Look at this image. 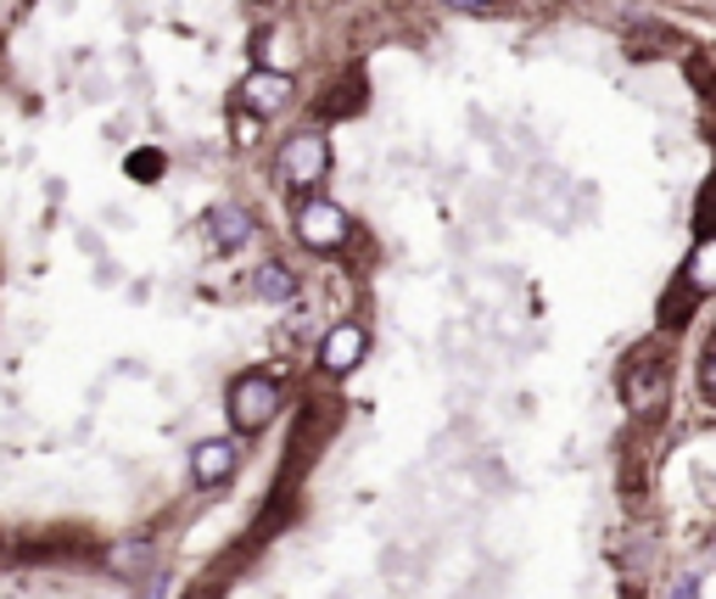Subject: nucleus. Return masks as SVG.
<instances>
[{
    "mask_svg": "<svg viewBox=\"0 0 716 599\" xmlns=\"http://www.w3.org/2000/svg\"><path fill=\"white\" fill-rule=\"evenodd\" d=\"M241 96H246V107L252 113H286V102H292V73H268V67H257L246 84H241Z\"/></svg>",
    "mask_w": 716,
    "mask_h": 599,
    "instance_id": "nucleus-5",
    "label": "nucleus"
},
{
    "mask_svg": "<svg viewBox=\"0 0 716 599\" xmlns=\"http://www.w3.org/2000/svg\"><path fill=\"white\" fill-rule=\"evenodd\" d=\"M677 599H699V577H683V582H677Z\"/></svg>",
    "mask_w": 716,
    "mask_h": 599,
    "instance_id": "nucleus-15",
    "label": "nucleus"
},
{
    "mask_svg": "<svg viewBox=\"0 0 716 599\" xmlns=\"http://www.w3.org/2000/svg\"><path fill=\"white\" fill-rule=\"evenodd\" d=\"M281 409V387L268 381L263 370H246L230 381V420H235V432H263L268 420H275Z\"/></svg>",
    "mask_w": 716,
    "mask_h": 599,
    "instance_id": "nucleus-1",
    "label": "nucleus"
},
{
    "mask_svg": "<svg viewBox=\"0 0 716 599\" xmlns=\"http://www.w3.org/2000/svg\"><path fill=\"white\" fill-rule=\"evenodd\" d=\"M124 168H129L135 180H157V175H162V151H129Z\"/></svg>",
    "mask_w": 716,
    "mask_h": 599,
    "instance_id": "nucleus-13",
    "label": "nucleus"
},
{
    "mask_svg": "<svg viewBox=\"0 0 716 599\" xmlns=\"http://www.w3.org/2000/svg\"><path fill=\"white\" fill-rule=\"evenodd\" d=\"M292 292H297V281H292L286 264H263V270H257V297H263V303H286Z\"/></svg>",
    "mask_w": 716,
    "mask_h": 599,
    "instance_id": "nucleus-9",
    "label": "nucleus"
},
{
    "mask_svg": "<svg viewBox=\"0 0 716 599\" xmlns=\"http://www.w3.org/2000/svg\"><path fill=\"white\" fill-rule=\"evenodd\" d=\"M358 359H365V330L358 325H330L325 348H319V365L330 376H347V370H358Z\"/></svg>",
    "mask_w": 716,
    "mask_h": 599,
    "instance_id": "nucleus-6",
    "label": "nucleus"
},
{
    "mask_svg": "<svg viewBox=\"0 0 716 599\" xmlns=\"http://www.w3.org/2000/svg\"><path fill=\"white\" fill-rule=\"evenodd\" d=\"M213 241H219L224 252L246 246V241H252V213H246V208H235V202H230V208H219V213H213Z\"/></svg>",
    "mask_w": 716,
    "mask_h": 599,
    "instance_id": "nucleus-8",
    "label": "nucleus"
},
{
    "mask_svg": "<svg viewBox=\"0 0 716 599\" xmlns=\"http://www.w3.org/2000/svg\"><path fill=\"white\" fill-rule=\"evenodd\" d=\"M297 235H303V246H314V252H336V246L347 241V213H341L336 202L314 197V202L297 208Z\"/></svg>",
    "mask_w": 716,
    "mask_h": 599,
    "instance_id": "nucleus-4",
    "label": "nucleus"
},
{
    "mask_svg": "<svg viewBox=\"0 0 716 599\" xmlns=\"http://www.w3.org/2000/svg\"><path fill=\"white\" fill-rule=\"evenodd\" d=\"M694 303H699V297H694V292H688V286H683V292H677V297H672V292H666V303H661V325H683V319H688V314H694Z\"/></svg>",
    "mask_w": 716,
    "mask_h": 599,
    "instance_id": "nucleus-12",
    "label": "nucleus"
},
{
    "mask_svg": "<svg viewBox=\"0 0 716 599\" xmlns=\"http://www.w3.org/2000/svg\"><path fill=\"white\" fill-rule=\"evenodd\" d=\"M694 297H705L710 286H716V275H710V241H699L694 246V264H688V281H683Z\"/></svg>",
    "mask_w": 716,
    "mask_h": 599,
    "instance_id": "nucleus-11",
    "label": "nucleus"
},
{
    "mask_svg": "<svg viewBox=\"0 0 716 599\" xmlns=\"http://www.w3.org/2000/svg\"><path fill=\"white\" fill-rule=\"evenodd\" d=\"M448 7H454V12H487L493 0H448Z\"/></svg>",
    "mask_w": 716,
    "mask_h": 599,
    "instance_id": "nucleus-14",
    "label": "nucleus"
},
{
    "mask_svg": "<svg viewBox=\"0 0 716 599\" xmlns=\"http://www.w3.org/2000/svg\"><path fill=\"white\" fill-rule=\"evenodd\" d=\"M107 566H113L118 577H140V571L151 566V549H146V544H118V549L107 555Z\"/></svg>",
    "mask_w": 716,
    "mask_h": 599,
    "instance_id": "nucleus-10",
    "label": "nucleus"
},
{
    "mask_svg": "<svg viewBox=\"0 0 716 599\" xmlns=\"http://www.w3.org/2000/svg\"><path fill=\"white\" fill-rule=\"evenodd\" d=\"M235 443L230 438H208V443H197V454H191V476L202 482V487H219L230 471H235Z\"/></svg>",
    "mask_w": 716,
    "mask_h": 599,
    "instance_id": "nucleus-7",
    "label": "nucleus"
},
{
    "mask_svg": "<svg viewBox=\"0 0 716 599\" xmlns=\"http://www.w3.org/2000/svg\"><path fill=\"white\" fill-rule=\"evenodd\" d=\"M281 168H286V180H292V186H319V180H325V168H330V140H325L319 129L292 135L286 151H281Z\"/></svg>",
    "mask_w": 716,
    "mask_h": 599,
    "instance_id": "nucleus-2",
    "label": "nucleus"
},
{
    "mask_svg": "<svg viewBox=\"0 0 716 599\" xmlns=\"http://www.w3.org/2000/svg\"><path fill=\"white\" fill-rule=\"evenodd\" d=\"M626 403H633L639 414H655L661 403H666V392H672V370H666V359H655V354H639L633 365H626Z\"/></svg>",
    "mask_w": 716,
    "mask_h": 599,
    "instance_id": "nucleus-3",
    "label": "nucleus"
},
{
    "mask_svg": "<svg viewBox=\"0 0 716 599\" xmlns=\"http://www.w3.org/2000/svg\"><path fill=\"white\" fill-rule=\"evenodd\" d=\"M151 599H162V593H151Z\"/></svg>",
    "mask_w": 716,
    "mask_h": 599,
    "instance_id": "nucleus-16",
    "label": "nucleus"
}]
</instances>
